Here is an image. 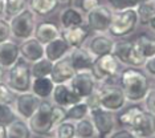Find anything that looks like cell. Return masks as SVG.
Segmentation results:
<instances>
[{
	"instance_id": "obj_1",
	"label": "cell",
	"mask_w": 155,
	"mask_h": 138,
	"mask_svg": "<svg viewBox=\"0 0 155 138\" xmlns=\"http://www.w3.org/2000/svg\"><path fill=\"white\" fill-rule=\"evenodd\" d=\"M65 121V109L54 105L51 100H41L37 112L28 121L33 136L49 137L60 122Z\"/></svg>"
},
{
	"instance_id": "obj_2",
	"label": "cell",
	"mask_w": 155,
	"mask_h": 138,
	"mask_svg": "<svg viewBox=\"0 0 155 138\" xmlns=\"http://www.w3.org/2000/svg\"><path fill=\"white\" fill-rule=\"evenodd\" d=\"M117 121L138 138H155V114L140 106H130L119 112Z\"/></svg>"
},
{
	"instance_id": "obj_3",
	"label": "cell",
	"mask_w": 155,
	"mask_h": 138,
	"mask_svg": "<svg viewBox=\"0 0 155 138\" xmlns=\"http://www.w3.org/2000/svg\"><path fill=\"white\" fill-rule=\"evenodd\" d=\"M119 86L130 104H140L144 101L150 88L149 77L142 68H127L119 74Z\"/></svg>"
},
{
	"instance_id": "obj_4",
	"label": "cell",
	"mask_w": 155,
	"mask_h": 138,
	"mask_svg": "<svg viewBox=\"0 0 155 138\" xmlns=\"http://www.w3.org/2000/svg\"><path fill=\"white\" fill-rule=\"evenodd\" d=\"M97 100V106L111 113H119L125 109L127 100L119 85L104 84L98 85L94 92Z\"/></svg>"
},
{
	"instance_id": "obj_5",
	"label": "cell",
	"mask_w": 155,
	"mask_h": 138,
	"mask_svg": "<svg viewBox=\"0 0 155 138\" xmlns=\"http://www.w3.org/2000/svg\"><path fill=\"white\" fill-rule=\"evenodd\" d=\"M32 80L33 77L32 72H31V64L24 61L23 59H20L12 68L7 70L5 84L16 94L31 92Z\"/></svg>"
},
{
	"instance_id": "obj_6",
	"label": "cell",
	"mask_w": 155,
	"mask_h": 138,
	"mask_svg": "<svg viewBox=\"0 0 155 138\" xmlns=\"http://www.w3.org/2000/svg\"><path fill=\"white\" fill-rule=\"evenodd\" d=\"M138 25H139V20L135 9L113 12L109 35L113 37L125 39L130 36V35H133L138 28Z\"/></svg>"
},
{
	"instance_id": "obj_7",
	"label": "cell",
	"mask_w": 155,
	"mask_h": 138,
	"mask_svg": "<svg viewBox=\"0 0 155 138\" xmlns=\"http://www.w3.org/2000/svg\"><path fill=\"white\" fill-rule=\"evenodd\" d=\"M8 21L13 39H16L19 41H24L33 37L35 29H36L37 25V16L29 8H25L23 12L13 16Z\"/></svg>"
},
{
	"instance_id": "obj_8",
	"label": "cell",
	"mask_w": 155,
	"mask_h": 138,
	"mask_svg": "<svg viewBox=\"0 0 155 138\" xmlns=\"http://www.w3.org/2000/svg\"><path fill=\"white\" fill-rule=\"evenodd\" d=\"M119 68H121V64L113 56V53H110V55H105L98 59H94L90 72L94 76L98 85H104L110 84L113 79H115L118 74H121Z\"/></svg>"
},
{
	"instance_id": "obj_9",
	"label": "cell",
	"mask_w": 155,
	"mask_h": 138,
	"mask_svg": "<svg viewBox=\"0 0 155 138\" xmlns=\"http://www.w3.org/2000/svg\"><path fill=\"white\" fill-rule=\"evenodd\" d=\"M113 56L118 60L121 65L126 66V68H142L146 61L137 52L134 42L131 40H126V39H119V40L114 41Z\"/></svg>"
},
{
	"instance_id": "obj_10",
	"label": "cell",
	"mask_w": 155,
	"mask_h": 138,
	"mask_svg": "<svg viewBox=\"0 0 155 138\" xmlns=\"http://www.w3.org/2000/svg\"><path fill=\"white\" fill-rule=\"evenodd\" d=\"M89 118L91 119L96 127L98 138H107L117 129V117L115 113L107 112L102 108H91L89 113Z\"/></svg>"
},
{
	"instance_id": "obj_11",
	"label": "cell",
	"mask_w": 155,
	"mask_h": 138,
	"mask_svg": "<svg viewBox=\"0 0 155 138\" xmlns=\"http://www.w3.org/2000/svg\"><path fill=\"white\" fill-rule=\"evenodd\" d=\"M113 11L107 5L101 4L100 7L90 11L85 15V24L94 33H109V28L111 24Z\"/></svg>"
},
{
	"instance_id": "obj_12",
	"label": "cell",
	"mask_w": 155,
	"mask_h": 138,
	"mask_svg": "<svg viewBox=\"0 0 155 138\" xmlns=\"http://www.w3.org/2000/svg\"><path fill=\"white\" fill-rule=\"evenodd\" d=\"M69 86L81 100H86L97 90L98 84L90 70L76 72L73 79L69 81Z\"/></svg>"
},
{
	"instance_id": "obj_13",
	"label": "cell",
	"mask_w": 155,
	"mask_h": 138,
	"mask_svg": "<svg viewBox=\"0 0 155 138\" xmlns=\"http://www.w3.org/2000/svg\"><path fill=\"white\" fill-rule=\"evenodd\" d=\"M40 104L41 100L37 96H35L32 92H27V93H20L16 96L13 108L17 113V117L28 122L31 119V117L37 112Z\"/></svg>"
},
{
	"instance_id": "obj_14",
	"label": "cell",
	"mask_w": 155,
	"mask_h": 138,
	"mask_svg": "<svg viewBox=\"0 0 155 138\" xmlns=\"http://www.w3.org/2000/svg\"><path fill=\"white\" fill-rule=\"evenodd\" d=\"M114 41V37L110 36L109 33H96L94 36L89 37L85 48L94 59H98L101 56L113 53Z\"/></svg>"
},
{
	"instance_id": "obj_15",
	"label": "cell",
	"mask_w": 155,
	"mask_h": 138,
	"mask_svg": "<svg viewBox=\"0 0 155 138\" xmlns=\"http://www.w3.org/2000/svg\"><path fill=\"white\" fill-rule=\"evenodd\" d=\"M90 29L86 27V24L73 28H61V37L66 41V44L70 47V49L84 47V44L87 41V39L90 37Z\"/></svg>"
},
{
	"instance_id": "obj_16",
	"label": "cell",
	"mask_w": 155,
	"mask_h": 138,
	"mask_svg": "<svg viewBox=\"0 0 155 138\" xmlns=\"http://www.w3.org/2000/svg\"><path fill=\"white\" fill-rule=\"evenodd\" d=\"M51 101L53 102L54 105L61 106V108H64V109H68L69 106L74 105L82 100L70 89L69 84H57V85H54Z\"/></svg>"
},
{
	"instance_id": "obj_17",
	"label": "cell",
	"mask_w": 155,
	"mask_h": 138,
	"mask_svg": "<svg viewBox=\"0 0 155 138\" xmlns=\"http://www.w3.org/2000/svg\"><path fill=\"white\" fill-rule=\"evenodd\" d=\"M19 51H20V59H23L24 61H27L29 64H33L38 61L40 59L45 57L44 45L40 41H37L35 37L20 41Z\"/></svg>"
},
{
	"instance_id": "obj_18",
	"label": "cell",
	"mask_w": 155,
	"mask_h": 138,
	"mask_svg": "<svg viewBox=\"0 0 155 138\" xmlns=\"http://www.w3.org/2000/svg\"><path fill=\"white\" fill-rule=\"evenodd\" d=\"M76 74V70L73 69L72 64H70L69 56L58 60V61L53 62V68H52L51 79L52 81L57 84H69V81L73 79V76Z\"/></svg>"
},
{
	"instance_id": "obj_19",
	"label": "cell",
	"mask_w": 155,
	"mask_h": 138,
	"mask_svg": "<svg viewBox=\"0 0 155 138\" xmlns=\"http://www.w3.org/2000/svg\"><path fill=\"white\" fill-rule=\"evenodd\" d=\"M20 60L19 44L9 39L4 42H0V65L8 70Z\"/></svg>"
},
{
	"instance_id": "obj_20",
	"label": "cell",
	"mask_w": 155,
	"mask_h": 138,
	"mask_svg": "<svg viewBox=\"0 0 155 138\" xmlns=\"http://www.w3.org/2000/svg\"><path fill=\"white\" fill-rule=\"evenodd\" d=\"M60 36H61V28L57 24L52 23V21H40V23H37L33 35V37L37 41H40L43 45H47L48 42L56 40Z\"/></svg>"
},
{
	"instance_id": "obj_21",
	"label": "cell",
	"mask_w": 155,
	"mask_h": 138,
	"mask_svg": "<svg viewBox=\"0 0 155 138\" xmlns=\"http://www.w3.org/2000/svg\"><path fill=\"white\" fill-rule=\"evenodd\" d=\"M69 60L72 64L73 69L76 72H82V70H90L94 62V57L89 53L85 47H80L72 49L69 53Z\"/></svg>"
},
{
	"instance_id": "obj_22",
	"label": "cell",
	"mask_w": 155,
	"mask_h": 138,
	"mask_svg": "<svg viewBox=\"0 0 155 138\" xmlns=\"http://www.w3.org/2000/svg\"><path fill=\"white\" fill-rule=\"evenodd\" d=\"M85 24V13L74 5L65 7L60 13V28H73Z\"/></svg>"
},
{
	"instance_id": "obj_23",
	"label": "cell",
	"mask_w": 155,
	"mask_h": 138,
	"mask_svg": "<svg viewBox=\"0 0 155 138\" xmlns=\"http://www.w3.org/2000/svg\"><path fill=\"white\" fill-rule=\"evenodd\" d=\"M70 51H72V49H70V47L66 44V41L61 36L53 41L48 42L47 45H44L45 57L52 62H56V61H58V60L69 56Z\"/></svg>"
},
{
	"instance_id": "obj_24",
	"label": "cell",
	"mask_w": 155,
	"mask_h": 138,
	"mask_svg": "<svg viewBox=\"0 0 155 138\" xmlns=\"http://www.w3.org/2000/svg\"><path fill=\"white\" fill-rule=\"evenodd\" d=\"M54 82L51 77H40V79H33L31 85V92L37 96L40 100H51L52 93L54 89Z\"/></svg>"
},
{
	"instance_id": "obj_25",
	"label": "cell",
	"mask_w": 155,
	"mask_h": 138,
	"mask_svg": "<svg viewBox=\"0 0 155 138\" xmlns=\"http://www.w3.org/2000/svg\"><path fill=\"white\" fill-rule=\"evenodd\" d=\"M60 3L57 0H29L28 2V8H29L36 16L44 17L51 15L57 9Z\"/></svg>"
},
{
	"instance_id": "obj_26",
	"label": "cell",
	"mask_w": 155,
	"mask_h": 138,
	"mask_svg": "<svg viewBox=\"0 0 155 138\" xmlns=\"http://www.w3.org/2000/svg\"><path fill=\"white\" fill-rule=\"evenodd\" d=\"M137 52L146 60L155 56V36H149V35H140L133 41Z\"/></svg>"
},
{
	"instance_id": "obj_27",
	"label": "cell",
	"mask_w": 155,
	"mask_h": 138,
	"mask_svg": "<svg viewBox=\"0 0 155 138\" xmlns=\"http://www.w3.org/2000/svg\"><path fill=\"white\" fill-rule=\"evenodd\" d=\"M5 129H7V138H32L33 136L28 122L21 118L15 119Z\"/></svg>"
},
{
	"instance_id": "obj_28",
	"label": "cell",
	"mask_w": 155,
	"mask_h": 138,
	"mask_svg": "<svg viewBox=\"0 0 155 138\" xmlns=\"http://www.w3.org/2000/svg\"><path fill=\"white\" fill-rule=\"evenodd\" d=\"M89 113H90V106L87 105V102L85 100H82L74 105L69 106L68 109H65V119L77 122L80 119L89 117Z\"/></svg>"
},
{
	"instance_id": "obj_29",
	"label": "cell",
	"mask_w": 155,
	"mask_h": 138,
	"mask_svg": "<svg viewBox=\"0 0 155 138\" xmlns=\"http://www.w3.org/2000/svg\"><path fill=\"white\" fill-rule=\"evenodd\" d=\"M53 68V62L49 61L47 57L40 59L38 61L31 64V72H32L33 79H40V77H49Z\"/></svg>"
},
{
	"instance_id": "obj_30",
	"label": "cell",
	"mask_w": 155,
	"mask_h": 138,
	"mask_svg": "<svg viewBox=\"0 0 155 138\" xmlns=\"http://www.w3.org/2000/svg\"><path fill=\"white\" fill-rule=\"evenodd\" d=\"M76 137L77 138H97V132L89 117L76 122Z\"/></svg>"
},
{
	"instance_id": "obj_31",
	"label": "cell",
	"mask_w": 155,
	"mask_h": 138,
	"mask_svg": "<svg viewBox=\"0 0 155 138\" xmlns=\"http://www.w3.org/2000/svg\"><path fill=\"white\" fill-rule=\"evenodd\" d=\"M25 8H28V2L27 0H5L4 4V19L9 20L13 16L19 15L23 12Z\"/></svg>"
},
{
	"instance_id": "obj_32",
	"label": "cell",
	"mask_w": 155,
	"mask_h": 138,
	"mask_svg": "<svg viewBox=\"0 0 155 138\" xmlns=\"http://www.w3.org/2000/svg\"><path fill=\"white\" fill-rule=\"evenodd\" d=\"M54 138H76V122L65 121L60 122L53 130Z\"/></svg>"
},
{
	"instance_id": "obj_33",
	"label": "cell",
	"mask_w": 155,
	"mask_h": 138,
	"mask_svg": "<svg viewBox=\"0 0 155 138\" xmlns=\"http://www.w3.org/2000/svg\"><path fill=\"white\" fill-rule=\"evenodd\" d=\"M135 11H137V15H138L139 24L147 27L151 16L155 13V5L154 3H139V5L137 7Z\"/></svg>"
},
{
	"instance_id": "obj_34",
	"label": "cell",
	"mask_w": 155,
	"mask_h": 138,
	"mask_svg": "<svg viewBox=\"0 0 155 138\" xmlns=\"http://www.w3.org/2000/svg\"><path fill=\"white\" fill-rule=\"evenodd\" d=\"M17 113L11 104H0V125L2 126H8L12 123L15 119H17Z\"/></svg>"
},
{
	"instance_id": "obj_35",
	"label": "cell",
	"mask_w": 155,
	"mask_h": 138,
	"mask_svg": "<svg viewBox=\"0 0 155 138\" xmlns=\"http://www.w3.org/2000/svg\"><path fill=\"white\" fill-rule=\"evenodd\" d=\"M107 7L113 12H121L127 9H137L139 5L138 0H106Z\"/></svg>"
},
{
	"instance_id": "obj_36",
	"label": "cell",
	"mask_w": 155,
	"mask_h": 138,
	"mask_svg": "<svg viewBox=\"0 0 155 138\" xmlns=\"http://www.w3.org/2000/svg\"><path fill=\"white\" fill-rule=\"evenodd\" d=\"M16 93L11 90V88L8 86L5 82L0 84V104H11L13 105L16 98Z\"/></svg>"
},
{
	"instance_id": "obj_37",
	"label": "cell",
	"mask_w": 155,
	"mask_h": 138,
	"mask_svg": "<svg viewBox=\"0 0 155 138\" xmlns=\"http://www.w3.org/2000/svg\"><path fill=\"white\" fill-rule=\"evenodd\" d=\"M74 2L76 3L73 5L77 7V8H80L85 15L102 4L101 0H74Z\"/></svg>"
},
{
	"instance_id": "obj_38",
	"label": "cell",
	"mask_w": 155,
	"mask_h": 138,
	"mask_svg": "<svg viewBox=\"0 0 155 138\" xmlns=\"http://www.w3.org/2000/svg\"><path fill=\"white\" fill-rule=\"evenodd\" d=\"M12 37L11 35V27H9V21L0 17V42H4Z\"/></svg>"
},
{
	"instance_id": "obj_39",
	"label": "cell",
	"mask_w": 155,
	"mask_h": 138,
	"mask_svg": "<svg viewBox=\"0 0 155 138\" xmlns=\"http://www.w3.org/2000/svg\"><path fill=\"white\" fill-rule=\"evenodd\" d=\"M143 102H144V109L155 114V88L149 90Z\"/></svg>"
},
{
	"instance_id": "obj_40",
	"label": "cell",
	"mask_w": 155,
	"mask_h": 138,
	"mask_svg": "<svg viewBox=\"0 0 155 138\" xmlns=\"http://www.w3.org/2000/svg\"><path fill=\"white\" fill-rule=\"evenodd\" d=\"M107 138H138L130 129L121 127V129H115Z\"/></svg>"
},
{
	"instance_id": "obj_41",
	"label": "cell",
	"mask_w": 155,
	"mask_h": 138,
	"mask_svg": "<svg viewBox=\"0 0 155 138\" xmlns=\"http://www.w3.org/2000/svg\"><path fill=\"white\" fill-rule=\"evenodd\" d=\"M142 69H143V72L146 73L147 76L155 79V56H151V57L146 59V61H144Z\"/></svg>"
},
{
	"instance_id": "obj_42",
	"label": "cell",
	"mask_w": 155,
	"mask_h": 138,
	"mask_svg": "<svg viewBox=\"0 0 155 138\" xmlns=\"http://www.w3.org/2000/svg\"><path fill=\"white\" fill-rule=\"evenodd\" d=\"M5 79H7V69H4L0 65V84L5 82Z\"/></svg>"
},
{
	"instance_id": "obj_43",
	"label": "cell",
	"mask_w": 155,
	"mask_h": 138,
	"mask_svg": "<svg viewBox=\"0 0 155 138\" xmlns=\"http://www.w3.org/2000/svg\"><path fill=\"white\" fill-rule=\"evenodd\" d=\"M147 27H149L150 29L155 33V13H154L153 16H151V19H150V21H149V24H147Z\"/></svg>"
},
{
	"instance_id": "obj_44",
	"label": "cell",
	"mask_w": 155,
	"mask_h": 138,
	"mask_svg": "<svg viewBox=\"0 0 155 138\" xmlns=\"http://www.w3.org/2000/svg\"><path fill=\"white\" fill-rule=\"evenodd\" d=\"M4 4H5V0H0V16L4 15Z\"/></svg>"
},
{
	"instance_id": "obj_45",
	"label": "cell",
	"mask_w": 155,
	"mask_h": 138,
	"mask_svg": "<svg viewBox=\"0 0 155 138\" xmlns=\"http://www.w3.org/2000/svg\"><path fill=\"white\" fill-rule=\"evenodd\" d=\"M139 3H153L154 0H138Z\"/></svg>"
},
{
	"instance_id": "obj_46",
	"label": "cell",
	"mask_w": 155,
	"mask_h": 138,
	"mask_svg": "<svg viewBox=\"0 0 155 138\" xmlns=\"http://www.w3.org/2000/svg\"><path fill=\"white\" fill-rule=\"evenodd\" d=\"M58 3H70V2H73V0H57Z\"/></svg>"
},
{
	"instance_id": "obj_47",
	"label": "cell",
	"mask_w": 155,
	"mask_h": 138,
	"mask_svg": "<svg viewBox=\"0 0 155 138\" xmlns=\"http://www.w3.org/2000/svg\"><path fill=\"white\" fill-rule=\"evenodd\" d=\"M45 138H54V137H45Z\"/></svg>"
},
{
	"instance_id": "obj_48",
	"label": "cell",
	"mask_w": 155,
	"mask_h": 138,
	"mask_svg": "<svg viewBox=\"0 0 155 138\" xmlns=\"http://www.w3.org/2000/svg\"><path fill=\"white\" fill-rule=\"evenodd\" d=\"M153 3H154V5H155V0H154V2H153Z\"/></svg>"
},
{
	"instance_id": "obj_49",
	"label": "cell",
	"mask_w": 155,
	"mask_h": 138,
	"mask_svg": "<svg viewBox=\"0 0 155 138\" xmlns=\"http://www.w3.org/2000/svg\"><path fill=\"white\" fill-rule=\"evenodd\" d=\"M76 138H77V137H76Z\"/></svg>"
}]
</instances>
